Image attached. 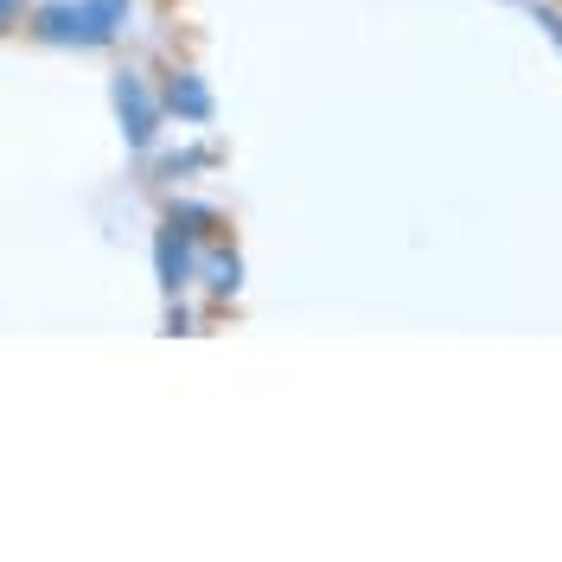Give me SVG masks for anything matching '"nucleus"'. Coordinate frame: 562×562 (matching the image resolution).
Masks as SVG:
<instances>
[{
  "mask_svg": "<svg viewBox=\"0 0 562 562\" xmlns=\"http://www.w3.org/2000/svg\"><path fill=\"white\" fill-rule=\"evenodd\" d=\"M115 7H83V13H45V33L52 38H103Z\"/></svg>",
  "mask_w": 562,
  "mask_h": 562,
  "instance_id": "obj_1",
  "label": "nucleus"
},
{
  "mask_svg": "<svg viewBox=\"0 0 562 562\" xmlns=\"http://www.w3.org/2000/svg\"><path fill=\"white\" fill-rule=\"evenodd\" d=\"M122 115H135V140L154 135V128H147V122H154V115H147V97H140L135 83H122Z\"/></svg>",
  "mask_w": 562,
  "mask_h": 562,
  "instance_id": "obj_2",
  "label": "nucleus"
},
{
  "mask_svg": "<svg viewBox=\"0 0 562 562\" xmlns=\"http://www.w3.org/2000/svg\"><path fill=\"white\" fill-rule=\"evenodd\" d=\"M173 109H186V115H205V90H199V83H173Z\"/></svg>",
  "mask_w": 562,
  "mask_h": 562,
  "instance_id": "obj_3",
  "label": "nucleus"
},
{
  "mask_svg": "<svg viewBox=\"0 0 562 562\" xmlns=\"http://www.w3.org/2000/svg\"><path fill=\"white\" fill-rule=\"evenodd\" d=\"M13 7H20V0H0V13H13Z\"/></svg>",
  "mask_w": 562,
  "mask_h": 562,
  "instance_id": "obj_4",
  "label": "nucleus"
}]
</instances>
